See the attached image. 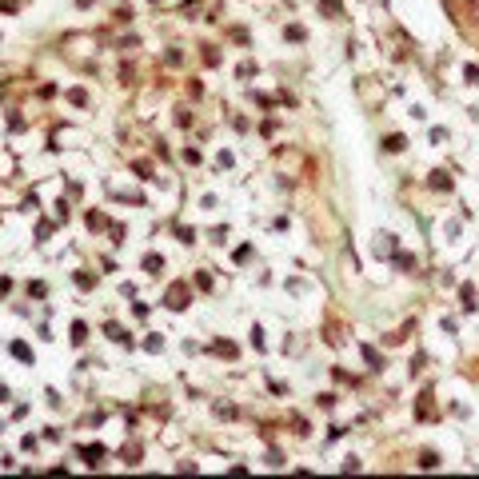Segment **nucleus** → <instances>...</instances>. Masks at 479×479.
Here are the masks:
<instances>
[{
	"mask_svg": "<svg viewBox=\"0 0 479 479\" xmlns=\"http://www.w3.org/2000/svg\"><path fill=\"white\" fill-rule=\"evenodd\" d=\"M164 304H168L172 312H184V308H188V284H172L168 296H164Z\"/></svg>",
	"mask_w": 479,
	"mask_h": 479,
	"instance_id": "1",
	"label": "nucleus"
},
{
	"mask_svg": "<svg viewBox=\"0 0 479 479\" xmlns=\"http://www.w3.org/2000/svg\"><path fill=\"white\" fill-rule=\"evenodd\" d=\"M80 455H84V459H88V467H96V463H100V459H104L108 451H104V447H100V443H88V447H80Z\"/></svg>",
	"mask_w": 479,
	"mask_h": 479,
	"instance_id": "2",
	"label": "nucleus"
},
{
	"mask_svg": "<svg viewBox=\"0 0 479 479\" xmlns=\"http://www.w3.org/2000/svg\"><path fill=\"white\" fill-rule=\"evenodd\" d=\"M383 148H387V152H403V148H407V140H403L399 132H391V136L383 140Z\"/></svg>",
	"mask_w": 479,
	"mask_h": 479,
	"instance_id": "3",
	"label": "nucleus"
},
{
	"mask_svg": "<svg viewBox=\"0 0 479 479\" xmlns=\"http://www.w3.org/2000/svg\"><path fill=\"white\" fill-rule=\"evenodd\" d=\"M12 356H16V360H24V364H32V348H28V344H20V339L12 344Z\"/></svg>",
	"mask_w": 479,
	"mask_h": 479,
	"instance_id": "4",
	"label": "nucleus"
},
{
	"mask_svg": "<svg viewBox=\"0 0 479 479\" xmlns=\"http://www.w3.org/2000/svg\"><path fill=\"white\" fill-rule=\"evenodd\" d=\"M144 271H148V276H160V271H164V260H160V256H144Z\"/></svg>",
	"mask_w": 479,
	"mask_h": 479,
	"instance_id": "5",
	"label": "nucleus"
},
{
	"mask_svg": "<svg viewBox=\"0 0 479 479\" xmlns=\"http://www.w3.org/2000/svg\"><path fill=\"white\" fill-rule=\"evenodd\" d=\"M459 296H463V308H467V312H475V288H471V284H463V292H459Z\"/></svg>",
	"mask_w": 479,
	"mask_h": 479,
	"instance_id": "6",
	"label": "nucleus"
},
{
	"mask_svg": "<svg viewBox=\"0 0 479 479\" xmlns=\"http://www.w3.org/2000/svg\"><path fill=\"white\" fill-rule=\"evenodd\" d=\"M431 188H451V176L447 172H431Z\"/></svg>",
	"mask_w": 479,
	"mask_h": 479,
	"instance_id": "7",
	"label": "nucleus"
},
{
	"mask_svg": "<svg viewBox=\"0 0 479 479\" xmlns=\"http://www.w3.org/2000/svg\"><path fill=\"white\" fill-rule=\"evenodd\" d=\"M108 335H112V339H116V344H132V339H128V335H124V327H120V323H108Z\"/></svg>",
	"mask_w": 479,
	"mask_h": 479,
	"instance_id": "8",
	"label": "nucleus"
},
{
	"mask_svg": "<svg viewBox=\"0 0 479 479\" xmlns=\"http://www.w3.org/2000/svg\"><path fill=\"white\" fill-rule=\"evenodd\" d=\"M88 339V327L84 323H72V344H84Z\"/></svg>",
	"mask_w": 479,
	"mask_h": 479,
	"instance_id": "9",
	"label": "nucleus"
},
{
	"mask_svg": "<svg viewBox=\"0 0 479 479\" xmlns=\"http://www.w3.org/2000/svg\"><path fill=\"white\" fill-rule=\"evenodd\" d=\"M420 467H439V459H435V451H424V455H420Z\"/></svg>",
	"mask_w": 479,
	"mask_h": 479,
	"instance_id": "10",
	"label": "nucleus"
},
{
	"mask_svg": "<svg viewBox=\"0 0 479 479\" xmlns=\"http://www.w3.org/2000/svg\"><path fill=\"white\" fill-rule=\"evenodd\" d=\"M88 224H92V228H104L108 220H104V216H100V212H88Z\"/></svg>",
	"mask_w": 479,
	"mask_h": 479,
	"instance_id": "11",
	"label": "nucleus"
},
{
	"mask_svg": "<svg viewBox=\"0 0 479 479\" xmlns=\"http://www.w3.org/2000/svg\"><path fill=\"white\" fill-rule=\"evenodd\" d=\"M463 72H467V84H479V68H475V64H467Z\"/></svg>",
	"mask_w": 479,
	"mask_h": 479,
	"instance_id": "12",
	"label": "nucleus"
},
{
	"mask_svg": "<svg viewBox=\"0 0 479 479\" xmlns=\"http://www.w3.org/2000/svg\"><path fill=\"white\" fill-rule=\"evenodd\" d=\"M364 360H368L372 368H379V356H375V348H364Z\"/></svg>",
	"mask_w": 479,
	"mask_h": 479,
	"instance_id": "13",
	"label": "nucleus"
}]
</instances>
